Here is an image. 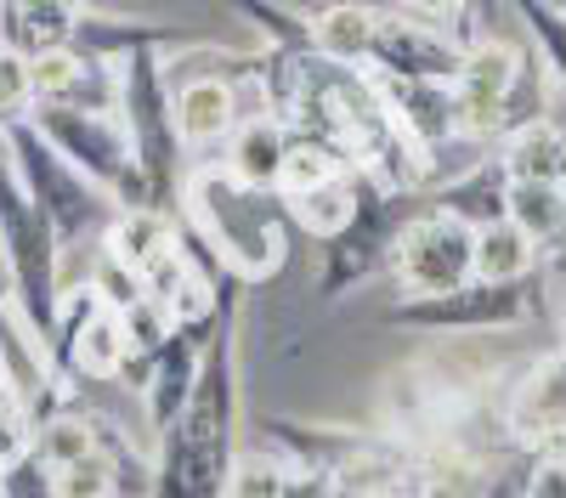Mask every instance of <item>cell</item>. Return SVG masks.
I'll use <instances>...</instances> for the list:
<instances>
[{"label": "cell", "mask_w": 566, "mask_h": 498, "mask_svg": "<svg viewBox=\"0 0 566 498\" xmlns=\"http://www.w3.org/2000/svg\"><path fill=\"white\" fill-rule=\"evenodd\" d=\"M306 52L328 68H363L374 45V7H352V0H328V7H306Z\"/></svg>", "instance_id": "18"}, {"label": "cell", "mask_w": 566, "mask_h": 498, "mask_svg": "<svg viewBox=\"0 0 566 498\" xmlns=\"http://www.w3.org/2000/svg\"><path fill=\"white\" fill-rule=\"evenodd\" d=\"M23 125H29L74 176H85L114 210H148V193H142V176H136V159H130V136H125L119 114L29 108Z\"/></svg>", "instance_id": "5"}, {"label": "cell", "mask_w": 566, "mask_h": 498, "mask_svg": "<svg viewBox=\"0 0 566 498\" xmlns=\"http://www.w3.org/2000/svg\"><path fill=\"white\" fill-rule=\"evenodd\" d=\"M0 261H7V278H12V295H18V317L34 340L40 357H52V340H57V261H63V244L52 239V226L40 221V210L23 199L18 176L0 153Z\"/></svg>", "instance_id": "4"}, {"label": "cell", "mask_w": 566, "mask_h": 498, "mask_svg": "<svg viewBox=\"0 0 566 498\" xmlns=\"http://www.w3.org/2000/svg\"><path fill=\"white\" fill-rule=\"evenodd\" d=\"M0 153H7V165H12V176H18L23 199L40 210V221L52 226L57 244H80V239H91V233H103V226L119 215L97 188H91L85 176H74L52 148H45L23 119L0 130Z\"/></svg>", "instance_id": "6"}, {"label": "cell", "mask_w": 566, "mask_h": 498, "mask_svg": "<svg viewBox=\"0 0 566 498\" xmlns=\"http://www.w3.org/2000/svg\"><path fill=\"white\" fill-rule=\"evenodd\" d=\"M533 278L527 284H482L470 278L448 295H424V300H397L386 311L391 329H413V335H504L533 324Z\"/></svg>", "instance_id": "8"}, {"label": "cell", "mask_w": 566, "mask_h": 498, "mask_svg": "<svg viewBox=\"0 0 566 498\" xmlns=\"http://www.w3.org/2000/svg\"><path fill=\"white\" fill-rule=\"evenodd\" d=\"M386 266H391V278L402 284L408 300L448 295V289L470 284V226H459V221L442 215V210L402 215Z\"/></svg>", "instance_id": "10"}, {"label": "cell", "mask_w": 566, "mask_h": 498, "mask_svg": "<svg viewBox=\"0 0 566 498\" xmlns=\"http://www.w3.org/2000/svg\"><path fill=\"white\" fill-rule=\"evenodd\" d=\"M205 329H165V340L148 351V369H142V402H148V425L165 436L176 425V414L187 407V396H193V374H199V351H205Z\"/></svg>", "instance_id": "13"}, {"label": "cell", "mask_w": 566, "mask_h": 498, "mask_svg": "<svg viewBox=\"0 0 566 498\" xmlns=\"http://www.w3.org/2000/svg\"><path fill=\"white\" fill-rule=\"evenodd\" d=\"M29 447H34L52 470H69V465H80V459H97L103 436H97V425H91L85 414H69V407H57V414L40 420V431H34Z\"/></svg>", "instance_id": "23"}, {"label": "cell", "mask_w": 566, "mask_h": 498, "mask_svg": "<svg viewBox=\"0 0 566 498\" xmlns=\"http://www.w3.org/2000/svg\"><path fill=\"white\" fill-rule=\"evenodd\" d=\"M181 215L193 221L199 244L216 255V266L232 284H266L290 261V215H283V204L272 193H255L244 181H232L221 165L187 170Z\"/></svg>", "instance_id": "2"}, {"label": "cell", "mask_w": 566, "mask_h": 498, "mask_svg": "<svg viewBox=\"0 0 566 498\" xmlns=\"http://www.w3.org/2000/svg\"><path fill=\"white\" fill-rule=\"evenodd\" d=\"M538 272V250L510 221H488L470 233V278L482 284H527Z\"/></svg>", "instance_id": "20"}, {"label": "cell", "mask_w": 566, "mask_h": 498, "mask_svg": "<svg viewBox=\"0 0 566 498\" xmlns=\"http://www.w3.org/2000/svg\"><path fill=\"white\" fill-rule=\"evenodd\" d=\"M283 498H340V487H335V476H323V470H290Z\"/></svg>", "instance_id": "30"}, {"label": "cell", "mask_w": 566, "mask_h": 498, "mask_svg": "<svg viewBox=\"0 0 566 498\" xmlns=\"http://www.w3.org/2000/svg\"><path fill=\"white\" fill-rule=\"evenodd\" d=\"M170 80V74H165ZM170 119H176V136H181V153L187 148H210V142H227L232 125H239V85L232 74L210 68V74H187V80H170Z\"/></svg>", "instance_id": "14"}, {"label": "cell", "mask_w": 566, "mask_h": 498, "mask_svg": "<svg viewBox=\"0 0 566 498\" xmlns=\"http://www.w3.org/2000/svg\"><path fill=\"white\" fill-rule=\"evenodd\" d=\"M29 97H34V108L119 114V68L63 45V52H45L29 63Z\"/></svg>", "instance_id": "12"}, {"label": "cell", "mask_w": 566, "mask_h": 498, "mask_svg": "<svg viewBox=\"0 0 566 498\" xmlns=\"http://www.w3.org/2000/svg\"><path fill=\"white\" fill-rule=\"evenodd\" d=\"M74 23L80 7H63V0H12V7H0V52L18 63L63 52L74 45Z\"/></svg>", "instance_id": "16"}, {"label": "cell", "mask_w": 566, "mask_h": 498, "mask_svg": "<svg viewBox=\"0 0 566 498\" xmlns=\"http://www.w3.org/2000/svg\"><path fill=\"white\" fill-rule=\"evenodd\" d=\"M527 74L522 45L510 40H470L459 74L448 80L453 97V136H504V108Z\"/></svg>", "instance_id": "11"}, {"label": "cell", "mask_w": 566, "mask_h": 498, "mask_svg": "<svg viewBox=\"0 0 566 498\" xmlns=\"http://www.w3.org/2000/svg\"><path fill=\"white\" fill-rule=\"evenodd\" d=\"M239 289H216V317L199 351L193 396L159 436V459L148 470L142 498H227V476L239 465Z\"/></svg>", "instance_id": "1"}, {"label": "cell", "mask_w": 566, "mask_h": 498, "mask_svg": "<svg viewBox=\"0 0 566 498\" xmlns=\"http://www.w3.org/2000/svg\"><path fill=\"white\" fill-rule=\"evenodd\" d=\"M0 498H57V476L29 442L0 453Z\"/></svg>", "instance_id": "25"}, {"label": "cell", "mask_w": 566, "mask_h": 498, "mask_svg": "<svg viewBox=\"0 0 566 498\" xmlns=\"http://www.w3.org/2000/svg\"><path fill=\"white\" fill-rule=\"evenodd\" d=\"M419 487L424 498H488V465L464 447H442L437 459H424Z\"/></svg>", "instance_id": "24"}, {"label": "cell", "mask_w": 566, "mask_h": 498, "mask_svg": "<svg viewBox=\"0 0 566 498\" xmlns=\"http://www.w3.org/2000/svg\"><path fill=\"white\" fill-rule=\"evenodd\" d=\"M560 407H566V362L560 351H544L522 374V385L510 391V431L527 442V453L560 447Z\"/></svg>", "instance_id": "15"}, {"label": "cell", "mask_w": 566, "mask_h": 498, "mask_svg": "<svg viewBox=\"0 0 566 498\" xmlns=\"http://www.w3.org/2000/svg\"><path fill=\"white\" fill-rule=\"evenodd\" d=\"M283 153H290V125H283L277 114H244L227 136L221 170L232 181H244V188H255V193H272L277 170H283Z\"/></svg>", "instance_id": "17"}, {"label": "cell", "mask_w": 566, "mask_h": 498, "mask_svg": "<svg viewBox=\"0 0 566 498\" xmlns=\"http://www.w3.org/2000/svg\"><path fill=\"white\" fill-rule=\"evenodd\" d=\"M363 498H397L391 487H374V492H363Z\"/></svg>", "instance_id": "31"}, {"label": "cell", "mask_w": 566, "mask_h": 498, "mask_svg": "<svg viewBox=\"0 0 566 498\" xmlns=\"http://www.w3.org/2000/svg\"><path fill=\"white\" fill-rule=\"evenodd\" d=\"M165 57L170 52H136V57L119 63V125L130 136V159H136V176H142V193H148V210L176 221L187 165H181V136H176V119H170Z\"/></svg>", "instance_id": "3"}, {"label": "cell", "mask_w": 566, "mask_h": 498, "mask_svg": "<svg viewBox=\"0 0 566 498\" xmlns=\"http://www.w3.org/2000/svg\"><path fill=\"white\" fill-rule=\"evenodd\" d=\"M431 7H374V45H368V80L391 85H448L459 74L464 40L437 23Z\"/></svg>", "instance_id": "7"}, {"label": "cell", "mask_w": 566, "mask_h": 498, "mask_svg": "<svg viewBox=\"0 0 566 498\" xmlns=\"http://www.w3.org/2000/svg\"><path fill=\"white\" fill-rule=\"evenodd\" d=\"M560 481H566V470H560V447H544L538 459L527 453V476H522V498H560Z\"/></svg>", "instance_id": "29"}, {"label": "cell", "mask_w": 566, "mask_h": 498, "mask_svg": "<svg viewBox=\"0 0 566 498\" xmlns=\"http://www.w3.org/2000/svg\"><path fill=\"white\" fill-rule=\"evenodd\" d=\"M57 476V498H114L119 487V459L103 447L97 459H80L69 470H52Z\"/></svg>", "instance_id": "26"}, {"label": "cell", "mask_w": 566, "mask_h": 498, "mask_svg": "<svg viewBox=\"0 0 566 498\" xmlns=\"http://www.w3.org/2000/svg\"><path fill=\"white\" fill-rule=\"evenodd\" d=\"M29 108H34V97H29V63L0 52V130L29 119Z\"/></svg>", "instance_id": "28"}, {"label": "cell", "mask_w": 566, "mask_h": 498, "mask_svg": "<svg viewBox=\"0 0 566 498\" xmlns=\"http://www.w3.org/2000/svg\"><path fill=\"white\" fill-rule=\"evenodd\" d=\"M290 487V470L272 459H239L227 476V498H283Z\"/></svg>", "instance_id": "27"}, {"label": "cell", "mask_w": 566, "mask_h": 498, "mask_svg": "<svg viewBox=\"0 0 566 498\" xmlns=\"http://www.w3.org/2000/svg\"><path fill=\"white\" fill-rule=\"evenodd\" d=\"M560 188H544V181H504V221L522 233L533 250H555L560 244Z\"/></svg>", "instance_id": "22"}, {"label": "cell", "mask_w": 566, "mask_h": 498, "mask_svg": "<svg viewBox=\"0 0 566 498\" xmlns=\"http://www.w3.org/2000/svg\"><path fill=\"white\" fill-rule=\"evenodd\" d=\"M397 188H386V181H374L363 170H352V215L335 239H328L323 250V272H317V295L335 300L340 289L363 284L374 266H386L391 255V239L402 226V210H397Z\"/></svg>", "instance_id": "9"}, {"label": "cell", "mask_w": 566, "mask_h": 498, "mask_svg": "<svg viewBox=\"0 0 566 498\" xmlns=\"http://www.w3.org/2000/svg\"><path fill=\"white\" fill-rule=\"evenodd\" d=\"M437 210L453 215L459 226H470V233L488 226V221H504V170H499V159L470 165L464 176L442 181V188H437Z\"/></svg>", "instance_id": "21"}, {"label": "cell", "mask_w": 566, "mask_h": 498, "mask_svg": "<svg viewBox=\"0 0 566 498\" xmlns=\"http://www.w3.org/2000/svg\"><path fill=\"white\" fill-rule=\"evenodd\" d=\"M499 170H504V181H544V188H560V170H566L560 119H527L522 130H510Z\"/></svg>", "instance_id": "19"}]
</instances>
